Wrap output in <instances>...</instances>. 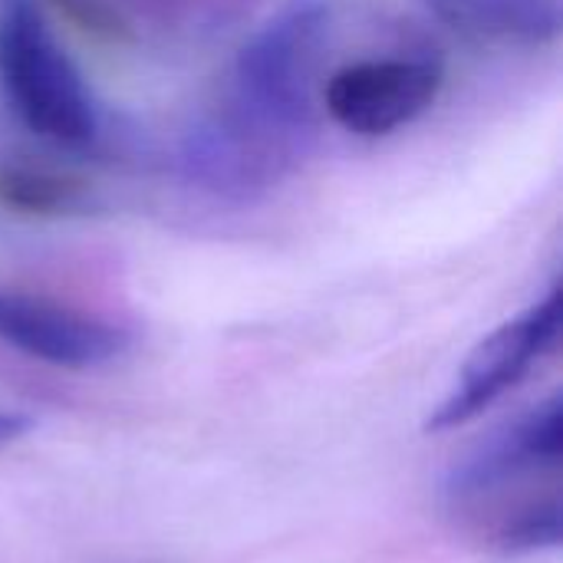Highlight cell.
Masks as SVG:
<instances>
[{
    "instance_id": "8992f818",
    "label": "cell",
    "mask_w": 563,
    "mask_h": 563,
    "mask_svg": "<svg viewBox=\"0 0 563 563\" xmlns=\"http://www.w3.org/2000/svg\"><path fill=\"white\" fill-rule=\"evenodd\" d=\"M426 7L475 40L541 46L561 33V0H426Z\"/></svg>"
},
{
    "instance_id": "3957f363",
    "label": "cell",
    "mask_w": 563,
    "mask_h": 563,
    "mask_svg": "<svg viewBox=\"0 0 563 563\" xmlns=\"http://www.w3.org/2000/svg\"><path fill=\"white\" fill-rule=\"evenodd\" d=\"M445 82L426 53H366L333 66L320 86L323 112L353 135H389L416 122Z\"/></svg>"
},
{
    "instance_id": "277c9868",
    "label": "cell",
    "mask_w": 563,
    "mask_h": 563,
    "mask_svg": "<svg viewBox=\"0 0 563 563\" xmlns=\"http://www.w3.org/2000/svg\"><path fill=\"white\" fill-rule=\"evenodd\" d=\"M558 333L561 290H551L544 300L501 323L468 353L452 393L429 416V429L445 432L478 419L534 369V363L558 343Z\"/></svg>"
},
{
    "instance_id": "5b68a950",
    "label": "cell",
    "mask_w": 563,
    "mask_h": 563,
    "mask_svg": "<svg viewBox=\"0 0 563 563\" xmlns=\"http://www.w3.org/2000/svg\"><path fill=\"white\" fill-rule=\"evenodd\" d=\"M0 340L63 369L102 366L125 350L119 327L20 290H0Z\"/></svg>"
},
{
    "instance_id": "7a4b0ae2",
    "label": "cell",
    "mask_w": 563,
    "mask_h": 563,
    "mask_svg": "<svg viewBox=\"0 0 563 563\" xmlns=\"http://www.w3.org/2000/svg\"><path fill=\"white\" fill-rule=\"evenodd\" d=\"M0 89L20 122L63 148L99 135V109L36 0H0Z\"/></svg>"
},
{
    "instance_id": "6da1fadb",
    "label": "cell",
    "mask_w": 563,
    "mask_h": 563,
    "mask_svg": "<svg viewBox=\"0 0 563 563\" xmlns=\"http://www.w3.org/2000/svg\"><path fill=\"white\" fill-rule=\"evenodd\" d=\"M563 402L551 396L488 439L449 482L452 511L508 554L561 544Z\"/></svg>"
},
{
    "instance_id": "52a82bcc",
    "label": "cell",
    "mask_w": 563,
    "mask_h": 563,
    "mask_svg": "<svg viewBox=\"0 0 563 563\" xmlns=\"http://www.w3.org/2000/svg\"><path fill=\"white\" fill-rule=\"evenodd\" d=\"M76 181L26 165H0V205L16 214H66L79 208Z\"/></svg>"
},
{
    "instance_id": "ba28073f",
    "label": "cell",
    "mask_w": 563,
    "mask_h": 563,
    "mask_svg": "<svg viewBox=\"0 0 563 563\" xmlns=\"http://www.w3.org/2000/svg\"><path fill=\"white\" fill-rule=\"evenodd\" d=\"M26 429H30V419H26L23 412H7V409H0V445L10 442V439H16V435H23Z\"/></svg>"
}]
</instances>
